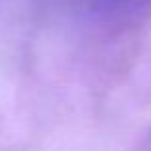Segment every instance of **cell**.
I'll use <instances>...</instances> for the list:
<instances>
[{
  "label": "cell",
  "mask_w": 151,
  "mask_h": 151,
  "mask_svg": "<svg viewBox=\"0 0 151 151\" xmlns=\"http://www.w3.org/2000/svg\"><path fill=\"white\" fill-rule=\"evenodd\" d=\"M151 0H94V8L100 14H134V12L142 10V8L149 6Z\"/></svg>",
  "instance_id": "obj_1"
}]
</instances>
